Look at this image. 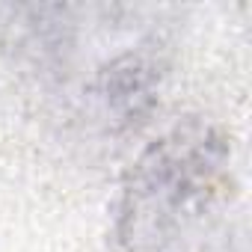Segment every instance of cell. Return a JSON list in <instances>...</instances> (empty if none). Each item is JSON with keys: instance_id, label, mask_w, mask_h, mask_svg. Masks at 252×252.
I'll use <instances>...</instances> for the list:
<instances>
[{"instance_id": "6da1fadb", "label": "cell", "mask_w": 252, "mask_h": 252, "mask_svg": "<svg viewBox=\"0 0 252 252\" xmlns=\"http://www.w3.org/2000/svg\"><path fill=\"white\" fill-rule=\"evenodd\" d=\"M222 160V143L202 125L158 140L125 187L119 240L131 252H166L205 208Z\"/></svg>"}, {"instance_id": "7a4b0ae2", "label": "cell", "mask_w": 252, "mask_h": 252, "mask_svg": "<svg viewBox=\"0 0 252 252\" xmlns=\"http://www.w3.org/2000/svg\"><path fill=\"white\" fill-rule=\"evenodd\" d=\"M160 86V63L149 54H125L98 71L92 95L119 125H134L155 104Z\"/></svg>"}]
</instances>
